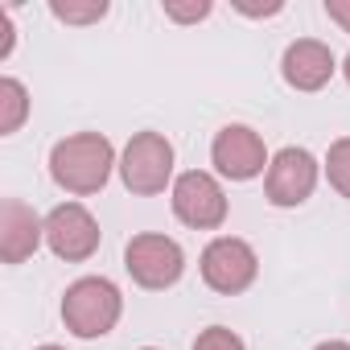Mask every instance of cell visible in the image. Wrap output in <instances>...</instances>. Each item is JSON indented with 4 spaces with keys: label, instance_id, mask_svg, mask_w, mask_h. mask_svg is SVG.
Returning a JSON list of instances; mask_svg holds the SVG:
<instances>
[{
    "label": "cell",
    "instance_id": "cell-1",
    "mask_svg": "<svg viewBox=\"0 0 350 350\" xmlns=\"http://www.w3.org/2000/svg\"><path fill=\"white\" fill-rule=\"evenodd\" d=\"M111 169H116V148L99 132H75L50 148V178L58 190L75 198L99 194L111 178Z\"/></svg>",
    "mask_w": 350,
    "mask_h": 350
},
{
    "label": "cell",
    "instance_id": "cell-2",
    "mask_svg": "<svg viewBox=\"0 0 350 350\" xmlns=\"http://www.w3.org/2000/svg\"><path fill=\"white\" fill-rule=\"evenodd\" d=\"M124 313V297L107 276H79L62 293V321L75 338H103L116 329Z\"/></svg>",
    "mask_w": 350,
    "mask_h": 350
},
{
    "label": "cell",
    "instance_id": "cell-3",
    "mask_svg": "<svg viewBox=\"0 0 350 350\" xmlns=\"http://www.w3.org/2000/svg\"><path fill=\"white\" fill-rule=\"evenodd\" d=\"M124 268L128 276L148 288V293H161V288H173L186 272V252L178 239L169 235H157V231H144V235H132L124 243Z\"/></svg>",
    "mask_w": 350,
    "mask_h": 350
},
{
    "label": "cell",
    "instance_id": "cell-4",
    "mask_svg": "<svg viewBox=\"0 0 350 350\" xmlns=\"http://www.w3.org/2000/svg\"><path fill=\"white\" fill-rule=\"evenodd\" d=\"M120 178H124L128 194H136V198L165 194V186H169V178H173V144H169L161 132H136V136L124 144Z\"/></svg>",
    "mask_w": 350,
    "mask_h": 350
},
{
    "label": "cell",
    "instance_id": "cell-5",
    "mask_svg": "<svg viewBox=\"0 0 350 350\" xmlns=\"http://www.w3.org/2000/svg\"><path fill=\"white\" fill-rule=\"evenodd\" d=\"M198 272L206 280V288L223 293V297H239L256 284L260 276V260L252 252V243L235 239V235H219L202 247V260H198Z\"/></svg>",
    "mask_w": 350,
    "mask_h": 350
},
{
    "label": "cell",
    "instance_id": "cell-6",
    "mask_svg": "<svg viewBox=\"0 0 350 350\" xmlns=\"http://www.w3.org/2000/svg\"><path fill=\"white\" fill-rule=\"evenodd\" d=\"M173 215L194 231H219L227 223V194L223 186L202 169H186L178 182H173Z\"/></svg>",
    "mask_w": 350,
    "mask_h": 350
},
{
    "label": "cell",
    "instance_id": "cell-7",
    "mask_svg": "<svg viewBox=\"0 0 350 350\" xmlns=\"http://www.w3.org/2000/svg\"><path fill=\"white\" fill-rule=\"evenodd\" d=\"M317 173H321L317 157H313L309 148L288 144V148H280V152L272 157V165H268V173H264V194H268V202L280 206V211L301 206V202L317 190Z\"/></svg>",
    "mask_w": 350,
    "mask_h": 350
},
{
    "label": "cell",
    "instance_id": "cell-8",
    "mask_svg": "<svg viewBox=\"0 0 350 350\" xmlns=\"http://www.w3.org/2000/svg\"><path fill=\"white\" fill-rule=\"evenodd\" d=\"M46 247L66 260V264H83L99 252V223L83 202H62L46 215Z\"/></svg>",
    "mask_w": 350,
    "mask_h": 350
},
{
    "label": "cell",
    "instance_id": "cell-9",
    "mask_svg": "<svg viewBox=\"0 0 350 350\" xmlns=\"http://www.w3.org/2000/svg\"><path fill=\"white\" fill-rule=\"evenodd\" d=\"M211 161H215V169L223 173V178H231V182H252V178H260V173H268V165H272L260 132L247 128V124L219 128L215 144H211Z\"/></svg>",
    "mask_w": 350,
    "mask_h": 350
},
{
    "label": "cell",
    "instance_id": "cell-10",
    "mask_svg": "<svg viewBox=\"0 0 350 350\" xmlns=\"http://www.w3.org/2000/svg\"><path fill=\"white\" fill-rule=\"evenodd\" d=\"M46 239V219L21 198L0 202V260L5 264H25Z\"/></svg>",
    "mask_w": 350,
    "mask_h": 350
},
{
    "label": "cell",
    "instance_id": "cell-11",
    "mask_svg": "<svg viewBox=\"0 0 350 350\" xmlns=\"http://www.w3.org/2000/svg\"><path fill=\"white\" fill-rule=\"evenodd\" d=\"M334 50L325 46V42H317V38H297L288 50H284V58H280V75H284V83L293 87V91H321L329 79H334Z\"/></svg>",
    "mask_w": 350,
    "mask_h": 350
},
{
    "label": "cell",
    "instance_id": "cell-12",
    "mask_svg": "<svg viewBox=\"0 0 350 350\" xmlns=\"http://www.w3.org/2000/svg\"><path fill=\"white\" fill-rule=\"evenodd\" d=\"M29 116V95L17 79H0V136H13Z\"/></svg>",
    "mask_w": 350,
    "mask_h": 350
},
{
    "label": "cell",
    "instance_id": "cell-13",
    "mask_svg": "<svg viewBox=\"0 0 350 350\" xmlns=\"http://www.w3.org/2000/svg\"><path fill=\"white\" fill-rule=\"evenodd\" d=\"M50 13L66 25H95L107 17V0H50Z\"/></svg>",
    "mask_w": 350,
    "mask_h": 350
},
{
    "label": "cell",
    "instance_id": "cell-14",
    "mask_svg": "<svg viewBox=\"0 0 350 350\" xmlns=\"http://www.w3.org/2000/svg\"><path fill=\"white\" fill-rule=\"evenodd\" d=\"M325 178H329V186L342 198H350V136H342V140L329 144V152H325Z\"/></svg>",
    "mask_w": 350,
    "mask_h": 350
},
{
    "label": "cell",
    "instance_id": "cell-15",
    "mask_svg": "<svg viewBox=\"0 0 350 350\" xmlns=\"http://www.w3.org/2000/svg\"><path fill=\"white\" fill-rule=\"evenodd\" d=\"M194 350H247L243 338L227 325H206L198 338H194Z\"/></svg>",
    "mask_w": 350,
    "mask_h": 350
},
{
    "label": "cell",
    "instance_id": "cell-16",
    "mask_svg": "<svg viewBox=\"0 0 350 350\" xmlns=\"http://www.w3.org/2000/svg\"><path fill=\"white\" fill-rule=\"evenodd\" d=\"M165 17H169V21H182V25L202 21V17H211V0H198V5H178V0H165Z\"/></svg>",
    "mask_w": 350,
    "mask_h": 350
},
{
    "label": "cell",
    "instance_id": "cell-17",
    "mask_svg": "<svg viewBox=\"0 0 350 350\" xmlns=\"http://www.w3.org/2000/svg\"><path fill=\"white\" fill-rule=\"evenodd\" d=\"M325 17H329L342 33H350V0H325Z\"/></svg>",
    "mask_w": 350,
    "mask_h": 350
},
{
    "label": "cell",
    "instance_id": "cell-18",
    "mask_svg": "<svg viewBox=\"0 0 350 350\" xmlns=\"http://www.w3.org/2000/svg\"><path fill=\"white\" fill-rule=\"evenodd\" d=\"M13 54V21H9V9H0V58Z\"/></svg>",
    "mask_w": 350,
    "mask_h": 350
},
{
    "label": "cell",
    "instance_id": "cell-19",
    "mask_svg": "<svg viewBox=\"0 0 350 350\" xmlns=\"http://www.w3.org/2000/svg\"><path fill=\"white\" fill-rule=\"evenodd\" d=\"M313 350H350V342H321V346H313Z\"/></svg>",
    "mask_w": 350,
    "mask_h": 350
},
{
    "label": "cell",
    "instance_id": "cell-20",
    "mask_svg": "<svg viewBox=\"0 0 350 350\" xmlns=\"http://www.w3.org/2000/svg\"><path fill=\"white\" fill-rule=\"evenodd\" d=\"M342 75H346V83H350V54H346V62H342Z\"/></svg>",
    "mask_w": 350,
    "mask_h": 350
},
{
    "label": "cell",
    "instance_id": "cell-21",
    "mask_svg": "<svg viewBox=\"0 0 350 350\" xmlns=\"http://www.w3.org/2000/svg\"><path fill=\"white\" fill-rule=\"evenodd\" d=\"M38 350H62V346H38Z\"/></svg>",
    "mask_w": 350,
    "mask_h": 350
},
{
    "label": "cell",
    "instance_id": "cell-22",
    "mask_svg": "<svg viewBox=\"0 0 350 350\" xmlns=\"http://www.w3.org/2000/svg\"><path fill=\"white\" fill-rule=\"evenodd\" d=\"M144 350H157V346H144Z\"/></svg>",
    "mask_w": 350,
    "mask_h": 350
}]
</instances>
